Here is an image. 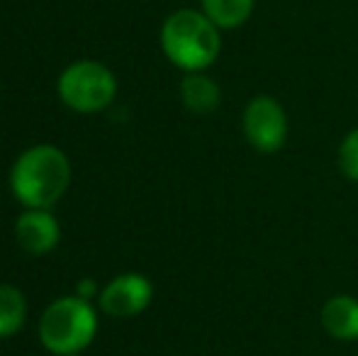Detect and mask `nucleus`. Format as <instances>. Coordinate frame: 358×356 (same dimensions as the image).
Returning a JSON list of instances; mask_svg holds the SVG:
<instances>
[{
    "mask_svg": "<svg viewBox=\"0 0 358 356\" xmlns=\"http://www.w3.org/2000/svg\"><path fill=\"white\" fill-rule=\"evenodd\" d=\"M71 183V162L54 144H37L22 152L10 171V188L27 210H52Z\"/></svg>",
    "mask_w": 358,
    "mask_h": 356,
    "instance_id": "f257e3e1",
    "label": "nucleus"
},
{
    "mask_svg": "<svg viewBox=\"0 0 358 356\" xmlns=\"http://www.w3.org/2000/svg\"><path fill=\"white\" fill-rule=\"evenodd\" d=\"M161 52L183 73L208 71L222 54V29L195 8H180L161 24Z\"/></svg>",
    "mask_w": 358,
    "mask_h": 356,
    "instance_id": "f03ea898",
    "label": "nucleus"
},
{
    "mask_svg": "<svg viewBox=\"0 0 358 356\" xmlns=\"http://www.w3.org/2000/svg\"><path fill=\"white\" fill-rule=\"evenodd\" d=\"M98 334V313L93 303L78 295H64L49 303L39 318V342L54 356L80 354Z\"/></svg>",
    "mask_w": 358,
    "mask_h": 356,
    "instance_id": "7ed1b4c3",
    "label": "nucleus"
},
{
    "mask_svg": "<svg viewBox=\"0 0 358 356\" xmlns=\"http://www.w3.org/2000/svg\"><path fill=\"white\" fill-rule=\"evenodd\" d=\"M117 95V78L105 64L80 59L59 76V98L76 113H100Z\"/></svg>",
    "mask_w": 358,
    "mask_h": 356,
    "instance_id": "20e7f679",
    "label": "nucleus"
},
{
    "mask_svg": "<svg viewBox=\"0 0 358 356\" xmlns=\"http://www.w3.org/2000/svg\"><path fill=\"white\" fill-rule=\"evenodd\" d=\"M241 134L259 154H278L290 137V120L275 95L259 93L246 100L241 110Z\"/></svg>",
    "mask_w": 358,
    "mask_h": 356,
    "instance_id": "39448f33",
    "label": "nucleus"
},
{
    "mask_svg": "<svg viewBox=\"0 0 358 356\" xmlns=\"http://www.w3.org/2000/svg\"><path fill=\"white\" fill-rule=\"evenodd\" d=\"M154 300V283L144 273H120L98 295V305L105 315L129 320L142 315Z\"/></svg>",
    "mask_w": 358,
    "mask_h": 356,
    "instance_id": "423d86ee",
    "label": "nucleus"
},
{
    "mask_svg": "<svg viewBox=\"0 0 358 356\" xmlns=\"http://www.w3.org/2000/svg\"><path fill=\"white\" fill-rule=\"evenodd\" d=\"M62 239V227L49 210H24L15 222V242L29 257L54 252Z\"/></svg>",
    "mask_w": 358,
    "mask_h": 356,
    "instance_id": "0eeeda50",
    "label": "nucleus"
},
{
    "mask_svg": "<svg viewBox=\"0 0 358 356\" xmlns=\"http://www.w3.org/2000/svg\"><path fill=\"white\" fill-rule=\"evenodd\" d=\"M320 325L327 337L336 342H358V298L351 293L327 298L320 310Z\"/></svg>",
    "mask_w": 358,
    "mask_h": 356,
    "instance_id": "6e6552de",
    "label": "nucleus"
},
{
    "mask_svg": "<svg viewBox=\"0 0 358 356\" xmlns=\"http://www.w3.org/2000/svg\"><path fill=\"white\" fill-rule=\"evenodd\" d=\"M178 95L183 108L193 115H213L222 105V88L213 76H208V71L185 73Z\"/></svg>",
    "mask_w": 358,
    "mask_h": 356,
    "instance_id": "1a4fd4ad",
    "label": "nucleus"
},
{
    "mask_svg": "<svg viewBox=\"0 0 358 356\" xmlns=\"http://www.w3.org/2000/svg\"><path fill=\"white\" fill-rule=\"evenodd\" d=\"M200 10L222 32H231L249 22L256 10V0H200Z\"/></svg>",
    "mask_w": 358,
    "mask_h": 356,
    "instance_id": "9d476101",
    "label": "nucleus"
},
{
    "mask_svg": "<svg viewBox=\"0 0 358 356\" xmlns=\"http://www.w3.org/2000/svg\"><path fill=\"white\" fill-rule=\"evenodd\" d=\"M27 320V300L15 285H0V339L15 337Z\"/></svg>",
    "mask_w": 358,
    "mask_h": 356,
    "instance_id": "9b49d317",
    "label": "nucleus"
},
{
    "mask_svg": "<svg viewBox=\"0 0 358 356\" xmlns=\"http://www.w3.org/2000/svg\"><path fill=\"white\" fill-rule=\"evenodd\" d=\"M336 166L346 180L358 183V127L349 129L336 147Z\"/></svg>",
    "mask_w": 358,
    "mask_h": 356,
    "instance_id": "f8f14e48",
    "label": "nucleus"
},
{
    "mask_svg": "<svg viewBox=\"0 0 358 356\" xmlns=\"http://www.w3.org/2000/svg\"><path fill=\"white\" fill-rule=\"evenodd\" d=\"M76 295L78 298H83V300H93V298H98V285H95V280H90V278H83L78 283V288H76Z\"/></svg>",
    "mask_w": 358,
    "mask_h": 356,
    "instance_id": "ddd939ff",
    "label": "nucleus"
},
{
    "mask_svg": "<svg viewBox=\"0 0 358 356\" xmlns=\"http://www.w3.org/2000/svg\"><path fill=\"white\" fill-rule=\"evenodd\" d=\"M71 356H80V354H71Z\"/></svg>",
    "mask_w": 358,
    "mask_h": 356,
    "instance_id": "4468645a",
    "label": "nucleus"
}]
</instances>
